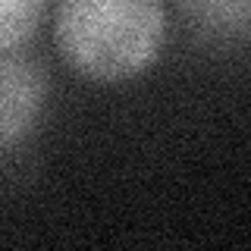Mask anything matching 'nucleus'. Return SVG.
<instances>
[{"instance_id":"f257e3e1","label":"nucleus","mask_w":251,"mask_h":251,"mask_svg":"<svg viewBox=\"0 0 251 251\" xmlns=\"http://www.w3.org/2000/svg\"><path fill=\"white\" fill-rule=\"evenodd\" d=\"M63 60L94 82H123L157 60L167 38L163 0H57Z\"/></svg>"},{"instance_id":"f03ea898","label":"nucleus","mask_w":251,"mask_h":251,"mask_svg":"<svg viewBox=\"0 0 251 251\" xmlns=\"http://www.w3.org/2000/svg\"><path fill=\"white\" fill-rule=\"evenodd\" d=\"M44 104V73L35 60L0 50V151L25 138Z\"/></svg>"},{"instance_id":"7ed1b4c3","label":"nucleus","mask_w":251,"mask_h":251,"mask_svg":"<svg viewBox=\"0 0 251 251\" xmlns=\"http://www.w3.org/2000/svg\"><path fill=\"white\" fill-rule=\"evenodd\" d=\"M47 0H0V50H16L38 31Z\"/></svg>"},{"instance_id":"20e7f679","label":"nucleus","mask_w":251,"mask_h":251,"mask_svg":"<svg viewBox=\"0 0 251 251\" xmlns=\"http://www.w3.org/2000/svg\"><path fill=\"white\" fill-rule=\"evenodd\" d=\"M198 19L217 22V25H235L239 31H245V22H248V0H185Z\"/></svg>"}]
</instances>
